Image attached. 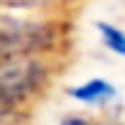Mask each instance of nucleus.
Wrapping results in <instances>:
<instances>
[{
    "label": "nucleus",
    "mask_w": 125,
    "mask_h": 125,
    "mask_svg": "<svg viewBox=\"0 0 125 125\" xmlns=\"http://www.w3.org/2000/svg\"><path fill=\"white\" fill-rule=\"evenodd\" d=\"M49 43V28L18 18H0V59H18Z\"/></svg>",
    "instance_id": "1"
},
{
    "label": "nucleus",
    "mask_w": 125,
    "mask_h": 125,
    "mask_svg": "<svg viewBox=\"0 0 125 125\" xmlns=\"http://www.w3.org/2000/svg\"><path fill=\"white\" fill-rule=\"evenodd\" d=\"M41 79V66L28 59H8L0 64V112L10 110Z\"/></svg>",
    "instance_id": "2"
},
{
    "label": "nucleus",
    "mask_w": 125,
    "mask_h": 125,
    "mask_svg": "<svg viewBox=\"0 0 125 125\" xmlns=\"http://www.w3.org/2000/svg\"><path fill=\"white\" fill-rule=\"evenodd\" d=\"M72 94H74L77 100L87 102V105H100V102L115 97V87H112L110 82H105V79H92V82L72 89Z\"/></svg>",
    "instance_id": "3"
},
{
    "label": "nucleus",
    "mask_w": 125,
    "mask_h": 125,
    "mask_svg": "<svg viewBox=\"0 0 125 125\" xmlns=\"http://www.w3.org/2000/svg\"><path fill=\"white\" fill-rule=\"evenodd\" d=\"M97 28H100V33H102V38H105L107 49H112L115 54L125 56V33L117 31L115 26H107V23H100Z\"/></svg>",
    "instance_id": "4"
},
{
    "label": "nucleus",
    "mask_w": 125,
    "mask_h": 125,
    "mask_svg": "<svg viewBox=\"0 0 125 125\" xmlns=\"http://www.w3.org/2000/svg\"><path fill=\"white\" fill-rule=\"evenodd\" d=\"M41 3H46V0H0V5H10V8H33Z\"/></svg>",
    "instance_id": "5"
},
{
    "label": "nucleus",
    "mask_w": 125,
    "mask_h": 125,
    "mask_svg": "<svg viewBox=\"0 0 125 125\" xmlns=\"http://www.w3.org/2000/svg\"><path fill=\"white\" fill-rule=\"evenodd\" d=\"M64 125H87L84 120H64Z\"/></svg>",
    "instance_id": "6"
}]
</instances>
